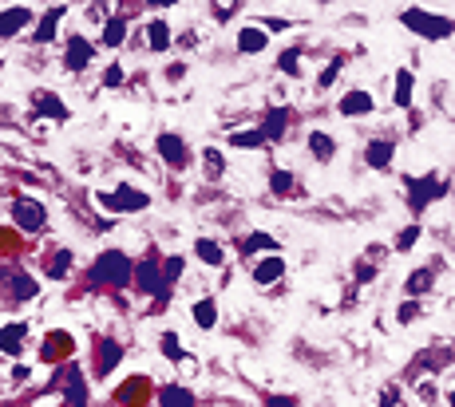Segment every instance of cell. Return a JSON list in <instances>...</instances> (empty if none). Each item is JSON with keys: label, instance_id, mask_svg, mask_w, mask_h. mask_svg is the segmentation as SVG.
<instances>
[{"label": "cell", "instance_id": "obj_30", "mask_svg": "<svg viewBox=\"0 0 455 407\" xmlns=\"http://www.w3.org/2000/svg\"><path fill=\"white\" fill-rule=\"evenodd\" d=\"M202 158H206V174H210V178H218V174L226 170V158H222V150H214V147H210Z\"/></svg>", "mask_w": 455, "mask_h": 407}, {"label": "cell", "instance_id": "obj_28", "mask_svg": "<svg viewBox=\"0 0 455 407\" xmlns=\"http://www.w3.org/2000/svg\"><path fill=\"white\" fill-rule=\"evenodd\" d=\"M147 40H150V48H155V52H163V48H170V28L163 24V20H155V24L147 28Z\"/></svg>", "mask_w": 455, "mask_h": 407}, {"label": "cell", "instance_id": "obj_7", "mask_svg": "<svg viewBox=\"0 0 455 407\" xmlns=\"http://www.w3.org/2000/svg\"><path fill=\"white\" fill-rule=\"evenodd\" d=\"M92 52H95V44H87L84 36H67V44H64V64H67V72H84L87 60H92Z\"/></svg>", "mask_w": 455, "mask_h": 407}, {"label": "cell", "instance_id": "obj_4", "mask_svg": "<svg viewBox=\"0 0 455 407\" xmlns=\"http://www.w3.org/2000/svg\"><path fill=\"white\" fill-rule=\"evenodd\" d=\"M447 194V182H439L436 174L427 178H408V206L412 210H424V206H432L436 198Z\"/></svg>", "mask_w": 455, "mask_h": 407}, {"label": "cell", "instance_id": "obj_43", "mask_svg": "<svg viewBox=\"0 0 455 407\" xmlns=\"http://www.w3.org/2000/svg\"><path fill=\"white\" fill-rule=\"evenodd\" d=\"M451 403H455V396H451Z\"/></svg>", "mask_w": 455, "mask_h": 407}, {"label": "cell", "instance_id": "obj_31", "mask_svg": "<svg viewBox=\"0 0 455 407\" xmlns=\"http://www.w3.org/2000/svg\"><path fill=\"white\" fill-rule=\"evenodd\" d=\"M246 253H258V250H278V241L273 238H265V233H253V238H246V245H242Z\"/></svg>", "mask_w": 455, "mask_h": 407}, {"label": "cell", "instance_id": "obj_10", "mask_svg": "<svg viewBox=\"0 0 455 407\" xmlns=\"http://www.w3.org/2000/svg\"><path fill=\"white\" fill-rule=\"evenodd\" d=\"M285 127H289V111H285V107H273L258 130H261V139H265V143H278L281 135H285Z\"/></svg>", "mask_w": 455, "mask_h": 407}, {"label": "cell", "instance_id": "obj_21", "mask_svg": "<svg viewBox=\"0 0 455 407\" xmlns=\"http://www.w3.org/2000/svg\"><path fill=\"white\" fill-rule=\"evenodd\" d=\"M123 360V348L115 340H99V368H95V376H107V372L115 368V364Z\"/></svg>", "mask_w": 455, "mask_h": 407}, {"label": "cell", "instance_id": "obj_34", "mask_svg": "<svg viewBox=\"0 0 455 407\" xmlns=\"http://www.w3.org/2000/svg\"><path fill=\"white\" fill-rule=\"evenodd\" d=\"M163 352H167V356H170V360H175V364H182V360H186V352L178 348L175 333H167V336H163Z\"/></svg>", "mask_w": 455, "mask_h": 407}, {"label": "cell", "instance_id": "obj_8", "mask_svg": "<svg viewBox=\"0 0 455 407\" xmlns=\"http://www.w3.org/2000/svg\"><path fill=\"white\" fill-rule=\"evenodd\" d=\"M285 277V261L278 257V253H270L265 261H253V281L258 285H273V281Z\"/></svg>", "mask_w": 455, "mask_h": 407}, {"label": "cell", "instance_id": "obj_38", "mask_svg": "<svg viewBox=\"0 0 455 407\" xmlns=\"http://www.w3.org/2000/svg\"><path fill=\"white\" fill-rule=\"evenodd\" d=\"M103 84H107V87H119L123 84V67L111 64V67H107V75H103Z\"/></svg>", "mask_w": 455, "mask_h": 407}, {"label": "cell", "instance_id": "obj_6", "mask_svg": "<svg viewBox=\"0 0 455 407\" xmlns=\"http://www.w3.org/2000/svg\"><path fill=\"white\" fill-rule=\"evenodd\" d=\"M12 218H16V225H20V230L36 233L40 225H44V206H40V202H32V198H16V202H12Z\"/></svg>", "mask_w": 455, "mask_h": 407}, {"label": "cell", "instance_id": "obj_32", "mask_svg": "<svg viewBox=\"0 0 455 407\" xmlns=\"http://www.w3.org/2000/svg\"><path fill=\"white\" fill-rule=\"evenodd\" d=\"M270 186H273V194H289V190H293V174H285V170H273Z\"/></svg>", "mask_w": 455, "mask_h": 407}, {"label": "cell", "instance_id": "obj_20", "mask_svg": "<svg viewBox=\"0 0 455 407\" xmlns=\"http://www.w3.org/2000/svg\"><path fill=\"white\" fill-rule=\"evenodd\" d=\"M67 403L72 407H87V388H84V376H80V368H67Z\"/></svg>", "mask_w": 455, "mask_h": 407}, {"label": "cell", "instance_id": "obj_37", "mask_svg": "<svg viewBox=\"0 0 455 407\" xmlns=\"http://www.w3.org/2000/svg\"><path fill=\"white\" fill-rule=\"evenodd\" d=\"M416 313H420V305H416V301H408V305H400L396 320H400V324H408V320H416Z\"/></svg>", "mask_w": 455, "mask_h": 407}, {"label": "cell", "instance_id": "obj_19", "mask_svg": "<svg viewBox=\"0 0 455 407\" xmlns=\"http://www.w3.org/2000/svg\"><path fill=\"white\" fill-rule=\"evenodd\" d=\"M265 44H270V36H265V28H242L238 32V48H242L246 56H258V52H265Z\"/></svg>", "mask_w": 455, "mask_h": 407}, {"label": "cell", "instance_id": "obj_33", "mask_svg": "<svg viewBox=\"0 0 455 407\" xmlns=\"http://www.w3.org/2000/svg\"><path fill=\"white\" fill-rule=\"evenodd\" d=\"M67 265H72V253H67V250H60L56 257H52V265H48V273H52V277H64V273H67Z\"/></svg>", "mask_w": 455, "mask_h": 407}, {"label": "cell", "instance_id": "obj_35", "mask_svg": "<svg viewBox=\"0 0 455 407\" xmlns=\"http://www.w3.org/2000/svg\"><path fill=\"white\" fill-rule=\"evenodd\" d=\"M420 241V225H408V230H400V238H396V250H412Z\"/></svg>", "mask_w": 455, "mask_h": 407}, {"label": "cell", "instance_id": "obj_17", "mask_svg": "<svg viewBox=\"0 0 455 407\" xmlns=\"http://www.w3.org/2000/svg\"><path fill=\"white\" fill-rule=\"evenodd\" d=\"M4 285H9V296H12V301H32V296L40 293V285L28 277V273H16V277H9Z\"/></svg>", "mask_w": 455, "mask_h": 407}, {"label": "cell", "instance_id": "obj_9", "mask_svg": "<svg viewBox=\"0 0 455 407\" xmlns=\"http://www.w3.org/2000/svg\"><path fill=\"white\" fill-rule=\"evenodd\" d=\"M32 20V9H24V4H16V9H4L0 12V40H9V36H16L24 24Z\"/></svg>", "mask_w": 455, "mask_h": 407}, {"label": "cell", "instance_id": "obj_12", "mask_svg": "<svg viewBox=\"0 0 455 407\" xmlns=\"http://www.w3.org/2000/svg\"><path fill=\"white\" fill-rule=\"evenodd\" d=\"M372 111V95L368 91H349L341 99V115L344 119H361V115H368Z\"/></svg>", "mask_w": 455, "mask_h": 407}, {"label": "cell", "instance_id": "obj_22", "mask_svg": "<svg viewBox=\"0 0 455 407\" xmlns=\"http://www.w3.org/2000/svg\"><path fill=\"white\" fill-rule=\"evenodd\" d=\"M432 285H436V269H432V265H424V269H416V273H412V277H408V285H404V289H408V296H424Z\"/></svg>", "mask_w": 455, "mask_h": 407}, {"label": "cell", "instance_id": "obj_27", "mask_svg": "<svg viewBox=\"0 0 455 407\" xmlns=\"http://www.w3.org/2000/svg\"><path fill=\"white\" fill-rule=\"evenodd\" d=\"M194 320H198V328H214V320H218V308H214L210 296H202V301L194 305Z\"/></svg>", "mask_w": 455, "mask_h": 407}, {"label": "cell", "instance_id": "obj_40", "mask_svg": "<svg viewBox=\"0 0 455 407\" xmlns=\"http://www.w3.org/2000/svg\"><path fill=\"white\" fill-rule=\"evenodd\" d=\"M265 407H297V399H289V396H270V399H265Z\"/></svg>", "mask_w": 455, "mask_h": 407}, {"label": "cell", "instance_id": "obj_39", "mask_svg": "<svg viewBox=\"0 0 455 407\" xmlns=\"http://www.w3.org/2000/svg\"><path fill=\"white\" fill-rule=\"evenodd\" d=\"M336 72H341V60H333V64L325 67V72H321V87H329L336 79Z\"/></svg>", "mask_w": 455, "mask_h": 407}, {"label": "cell", "instance_id": "obj_2", "mask_svg": "<svg viewBox=\"0 0 455 407\" xmlns=\"http://www.w3.org/2000/svg\"><path fill=\"white\" fill-rule=\"evenodd\" d=\"M400 24L420 32V36H427V40H444L455 32V24L447 16H432V12H424V9H404L400 12Z\"/></svg>", "mask_w": 455, "mask_h": 407}, {"label": "cell", "instance_id": "obj_5", "mask_svg": "<svg viewBox=\"0 0 455 407\" xmlns=\"http://www.w3.org/2000/svg\"><path fill=\"white\" fill-rule=\"evenodd\" d=\"M135 285L143 289V293H163L167 296V269L158 265V261H143L139 269H135Z\"/></svg>", "mask_w": 455, "mask_h": 407}, {"label": "cell", "instance_id": "obj_23", "mask_svg": "<svg viewBox=\"0 0 455 407\" xmlns=\"http://www.w3.org/2000/svg\"><path fill=\"white\" fill-rule=\"evenodd\" d=\"M309 150H313L321 162H329V158L336 155V147H333V135H325V130H313L309 135Z\"/></svg>", "mask_w": 455, "mask_h": 407}, {"label": "cell", "instance_id": "obj_36", "mask_svg": "<svg viewBox=\"0 0 455 407\" xmlns=\"http://www.w3.org/2000/svg\"><path fill=\"white\" fill-rule=\"evenodd\" d=\"M297 60H301V52H297V48H289L285 56H281V72H289V75H297Z\"/></svg>", "mask_w": 455, "mask_h": 407}, {"label": "cell", "instance_id": "obj_24", "mask_svg": "<svg viewBox=\"0 0 455 407\" xmlns=\"http://www.w3.org/2000/svg\"><path fill=\"white\" fill-rule=\"evenodd\" d=\"M412 87H416L412 72L408 67H400L396 72V107H412Z\"/></svg>", "mask_w": 455, "mask_h": 407}, {"label": "cell", "instance_id": "obj_42", "mask_svg": "<svg viewBox=\"0 0 455 407\" xmlns=\"http://www.w3.org/2000/svg\"><path fill=\"white\" fill-rule=\"evenodd\" d=\"M420 399H427V403H432V399H436V388H432V384H424V388H420Z\"/></svg>", "mask_w": 455, "mask_h": 407}, {"label": "cell", "instance_id": "obj_29", "mask_svg": "<svg viewBox=\"0 0 455 407\" xmlns=\"http://www.w3.org/2000/svg\"><path fill=\"white\" fill-rule=\"evenodd\" d=\"M230 143L234 147H261L265 139H261V130L253 127V130H238V135H230Z\"/></svg>", "mask_w": 455, "mask_h": 407}, {"label": "cell", "instance_id": "obj_14", "mask_svg": "<svg viewBox=\"0 0 455 407\" xmlns=\"http://www.w3.org/2000/svg\"><path fill=\"white\" fill-rule=\"evenodd\" d=\"M64 12L67 9H60V4H56V9H48L44 20H40V28L32 32V40H36V44H52V40H56V24H60V16H64Z\"/></svg>", "mask_w": 455, "mask_h": 407}, {"label": "cell", "instance_id": "obj_41", "mask_svg": "<svg viewBox=\"0 0 455 407\" xmlns=\"http://www.w3.org/2000/svg\"><path fill=\"white\" fill-rule=\"evenodd\" d=\"M234 12H238V4H214V16L218 20H230Z\"/></svg>", "mask_w": 455, "mask_h": 407}, {"label": "cell", "instance_id": "obj_26", "mask_svg": "<svg viewBox=\"0 0 455 407\" xmlns=\"http://www.w3.org/2000/svg\"><path fill=\"white\" fill-rule=\"evenodd\" d=\"M123 36H127V20H123V16L107 20V28H103V44H107V48H119Z\"/></svg>", "mask_w": 455, "mask_h": 407}, {"label": "cell", "instance_id": "obj_16", "mask_svg": "<svg viewBox=\"0 0 455 407\" xmlns=\"http://www.w3.org/2000/svg\"><path fill=\"white\" fill-rule=\"evenodd\" d=\"M158 155L167 158L170 167H182V162H186V147H182L178 135H158Z\"/></svg>", "mask_w": 455, "mask_h": 407}, {"label": "cell", "instance_id": "obj_11", "mask_svg": "<svg viewBox=\"0 0 455 407\" xmlns=\"http://www.w3.org/2000/svg\"><path fill=\"white\" fill-rule=\"evenodd\" d=\"M392 155H396V143L392 139H380V143H368V150H364V162H368L372 170H384L392 162Z\"/></svg>", "mask_w": 455, "mask_h": 407}, {"label": "cell", "instance_id": "obj_15", "mask_svg": "<svg viewBox=\"0 0 455 407\" xmlns=\"http://www.w3.org/2000/svg\"><path fill=\"white\" fill-rule=\"evenodd\" d=\"M32 103H36V111H40V115H48V119H67L64 99H56L52 91H36V95H32Z\"/></svg>", "mask_w": 455, "mask_h": 407}, {"label": "cell", "instance_id": "obj_1", "mask_svg": "<svg viewBox=\"0 0 455 407\" xmlns=\"http://www.w3.org/2000/svg\"><path fill=\"white\" fill-rule=\"evenodd\" d=\"M131 277H135V265H131V257H127V253H119V250L99 253V257H95V265H92V281H95V285L123 289Z\"/></svg>", "mask_w": 455, "mask_h": 407}, {"label": "cell", "instance_id": "obj_13", "mask_svg": "<svg viewBox=\"0 0 455 407\" xmlns=\"http://www.w3.org/2000/svg\"><path fill=\"white\" fill-rule=\"evenodd\" d=\"M28 336V324H9V328H0V352H9V356H20V344Z\"/></svg>", "mask_w": 455, "mask_h": 407}, {"label": "cell", "instance_id": "obj_18", "mask_svg": "<svg viewBox=\"0 0 455 407\" xmlns=\"http://www.w3.org/2000/svg\"><path fill=\"white\" fill-rule=\"evenodd\" d=\"M158 407H194V396L178 384H167V388H158Z\"/></svg>", "mask_w": 455, "mask_h": 407}, {"label": "cell", "instance_id": "obj_3", "mask_svg": "<svg viewBox=\"0 0 455 407\" xmlns=\"http://www.w3.org/2000/svg\"><path fill=\"white\" fill-rule=\"evenodd\" d=\"M95 202H99L107 213H139V210L150 206V198L143 194V190H135V186H119V190H111V194H99Z\"/></svg>", "mask_w": 455, "mask_h": 407}, {"label": "cell", "instance_id": "obj_25", "mask_svg": "<svg viewBox=\"0 0 455 407\" xmlns=\"http://www.w3.org/2000/svg\"><path fill=\"white\" fill-rule=\"evenodd\" d=\"M194 253L206 261V265H222L226 261V253H222V245L218 241H210V238H198V245H194Z\"/></svg>", "mask_w": 455, "mask_h": 407}]
</instances>
